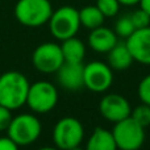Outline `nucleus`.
Wrapping results in <instances>:
<instances>
[{
    "instance_id": "nucleus-1",
    "label": "nucleus",
    "mask_w": 150,
    "mask_h": 150,
    "mask_svg": "<svg viewBox=\"0 0 150 150\" xmlns=\"http://www.w3.org/2000/svg\"><path fill=\"white\" fill-rule=\"evenodd\" d=\"M28 79L18 71H8L0 76V105L13 111L26 104L29 91Z\"/></svg>"
},
{
    "instance_id": "nucleus-2",
    "label": "nucleus",
    "mask_w": 150,
    "mask_h": 150,
    "mask_svg": "<svg viewBox=\"0 0 150 150\" xmlns=\"http://www.w3.org/2000/svg\"><path fill=\"white\" fill-rule=\"evenodd\" d=\"M53 8L49 0H18L15 5V17L20 24L38 28L49 21Z\"/></svg>"
},
{
    "instance_id": "nucleus-3",
    "label": "nucleus",
    "mask_w": 150,
    "mask_h": 150,
    "mask_svg": "<svg viewBox=\"0 0 150 150\" xmlns=\"http://www.w3.org/2000/svg\"><path fill=\"white\" fill-rule=\"evenodd\" d=\"M47 24L53 37L59 41H65L70 37L76 36L79 30V11L71 5L59 7L57 11H53Z\"/></svg>"
},
{
    "instance_id": "nucleus-4",
    "label": "nucleus",
    "mask_w": 150,
    "mask_h": 150,
    "mask_svg": "<svg viewBox=\"0 0 150 150\" xmlns=\"http://www.w3.org/2000/svg\"><path fill=\"white\" fill-rule=\"evenodd\" d=\"M41 122L34 115L21 113L12 117L9 127L7 129L8 137L18 146H28L36 142L41 134Z\"/></svg>"
},
{
    "instance_id": "nucleus-5",
    "label": "nucleus",
    "mask_w": 150,
    "mask_h": 150,
    "mask_svg": "<svg viewBox=\"0 0 150 150\" xmlns=\"http://www.w3.org/2000/svg\"><path fill=\"white\" fill-rule=\"evenodd\" d=\"M111 132L119 150H138L145 142V128L130 116L115 122Z\"/></svg>"
},
{
    "instance_id": "nucleus-6",
    "label": "nucleus",
    "mask_w": 150,
    "mask_h": 150,
    "mask_svg": "<svg viewBox=\"0 0 150 150\" xmlns=\"http://www.w3.org/2000/svg\"><path fill=\"white\" fill-rule=\"evenodd\" d=\"M84 128L75 117H63L58 120L53 129V141L59 150H70L82 144Z\"/></svg>"
},
{
    "instance_id": "nucleus-7",
    "label": "nucleus",
    "mask_w": 150,
    "mask_h": 150,
    "mask_svg": "<svg viewBox=\"0 0 150 150\" xmlns=\"http://www.w3.org/2000/svg\"><path fill=\"white\" fill-rule=\"evenodd\" d=\"M58 103V91L55 86L46 80L30 84L26 96V104L36 113H47Z\"/></svg>"
},
{
    "instance_id": "nucleus-8",
    "label": "nucleus",
    "mask_w": 150,
    "mask_h": 150,
    "mask_svg": "<svg viewBox=\"0 0 150 150\" xmlns=\"http://www.w3.org/2000/svg\"><path fill=\"white\" fill-rule=\"evenodd\" d=\"M32 62L36 70L42 74L57 73L65 62L61 45L55 42H45L38 45L33 52Z\"/></svg>"
},
{
    "instance_id": "nucleus-9",
    "label": "nucleus",
    "mask_w": 150,
    "mask_h": 150,
    "mask_svg": "<svg viewBox=\"0 0 150 150\" xmlns=\"http://www.w3.org/2000/svg\"><path fill=\"white\" fill-rule=\"evenodd\" d=\"M83 82L92 92H105L113 83V70L108 63L93 61L83 69Z\"/></svg>"
},
{
    "instance_id": "nucleus-10",
    "label": "nucleus",
    "mask_w": 150,
    "mask_h": 150,
    "mask_svg": "<svg viewBox=\"0 0 150 150\" xmlns=\"http://www.w3.org/2000/svg\"><path fill=\"white\" fill-rule=\"evenodd\" d=\"M101 116L111 122H117L130 116V104L124 96L119 93H107L99 103Z\"/></svg>"
},
{
    "instance_id": "nucleus-11",
    "label": "nucleus",
    "mask_w": 150,
    "mask_h": 150,
    "mask_svg": "<svg viewBox=\"0 0 150 150\" xmlns=\"http://www.w3.org/2000/svg\"><path fill=\"white\" fill-rule=\"evenodd\" d=\"M133 61L150 66V26L136 29L125 41Z\"/></svg>"
},
{
    "instance_id": "nucleus-12",
    "label": "nucleus",
    "mask_w": 150,
    "mask_h": 150,
    "mask_svg": "<svg viewBox=\"0 0 150 150\" xmlns=\"http://www.w3.org/2000/svg\"><path fill=\"white\" fill-rule=\"evenodd\" d=\"M83 69L84 65L74 62H63V65L57 71L58 82L65 90L76 91L84 86L83 82Z\"/></svg>"
},
{
    "instance_id": "nucleus-13",
    "label": "nucleus",
    "mask_w": 150,
    "mask_h": 150,
    "mask_svg": "<svg viewBox=\"0 0 150 150\" xmlns=\"http://www.w3.org/2000/svg\"><path fill=\"white\" fill-rule=\"evenodd\" d=\"M117 34L115 30L107 28V26H98L92 29L88 36V45L96 53L105 54L108 53L115 45L117 44Z\"/></svg>"
},
{
    "instance_id": "nucleus-14",
    "label": "nucleus",
    "mask_w": 150,
    "mask_h": 150,
    "mask_svg": "<svg viewBox=\"0 0 150 150\" xmlns=\"http://www.w3.org/2000/svg\"><path fill=\"white\" fill-rule=\"evenodd\" d=\"M107 54H108L109 67L116 71L127 70L134 62L132 55H130V52L128 50L127 45H125V42H117Z\"/></svg>"
},
{
    "instance_id": "nucleus-15",
    "label": "nucleus",
    "mask_w": 150,
    "mask_h": 150,
    "mask_svg": "<svg viewBox=\"0 0 150 150\" xmlns=\"http://www.w3.org/2000/svg\"><path fill=\"white\" fill-rule=\"evenodd\" d=\"M86 150H119L112 132L105 128H96L90 136Z\"/></svg>"
},
{
    "instance_id": "nucleus-16",
    "label": "nucleus",
    "mask_w": 150,
    "mask_h": 150,
    "mask_svg": "<svg viewBox=\"0 0 150 150\" xmlns=\"http://www.w3.org/2000/svg\"><path fill=\"white\" fill-rule=\"evenodd\" d=\"M62 54L65 58V62H74L80 63L86 55V46L79 38L76 37H70V38L62 41L61 45Z\"/></svg>"
},
{
    "instance_id": "nucleus-17",
    "label": "nucleus",
    "mask_w": 150,
    "mask_h": 150,
    "mask_svg": "<svg viewBox=\"0 0 150 150\" xmlns=\"http://www.w3.org/2000/svg\"><path fill=\"white\" fill-rule=\"evenodd\" d=\"M104 18L105 17L96 5H86L79 11L80 26H84L86 29H90V30L103 25Z\"/></svg>"
},
{
    "instance_id": "nucleus-18",
    "label": "nucleus",
    "mask_w": 150,
    "mask_h": 150,
    "mask_svg": "<svg viewBox=\"0 0 150 150\" xmlns=\"http://www.w3.org/2000/svg\"><path fill=\"white\" fill-rule=\"evenodd\" d=\"M136 30L134 25H133L132 20H130V16H122L115 24V33L117 34V37H122V38H128L133 32Z\"/></svg>"
},
{
    "instance_id": "nucleus-19",
    "label": "nucleus",
    "mask_w": 150,
    "mask_h": 150,
    "mask_svg": "<svg viewBox=\"0 0 150 150\" xmlns=\"http://www.w3.org/2000/svg\"><path fill=\"white\" fill-rule=\"evenodd\" d=\"M130 117L134 120L136 122L141 125V127L146 128L150 125V105L148 104H140L134 109L130 112Z\"/></svg>"
},
{
    "instance_id": "nucleus-20",
    "label": "nucleus",
    "mask_w": 150,
    "mask_h": 150,
    "mask_svg": "<svg viewBox=\"0 0 150 150\" xmlns=\"http://www.w3.org/2000/svg\"><path fill=\"white\" fill-rule=\"evenodd\" d=\"M119 0H96V7L100 9L104 17H115L120 11Z\"/></svg>"
},
{
    "instance_id": "nucleus-21",
    "label": "nucleus",
    "mask_w": 150,
    "mask_h": 150,
    "mask_svg": "<svg viewBox=\"0 0 150 150\" xmlns=\"http://www.w3.org/2000/svg\"><path fill=\"white\" fill-rule=\"evenodd\" d=\"M129 16H130V20H132V23H133V25H134L136 29L150 26V15L148 12H145L142 8L134 11V12Z\"/></svg>"
},
{
    "instance_id": "nucleus-22",
    "label": "nucleus",
    "mask_w": 150,
    "mask_h": 150,
    "mask_svg": "<svg viewBox=\"0 0 150 150\" xmlns=\"http://www.w3.org/2000/svg\"><path fill=\"white\" fill-rule=\"evenodd\" d=\"M137 92H138V98H140L141 103L150 105V74L141 79Z\"/></svg>"
},
{
    "instance_id": "nucleus-23",
    "label": "nucleus",
    "mask_w": 150,
    "mask_h": 150,
    "mask_svg": "<svg viewBox=\"0 0 150 150\" xmlns=\"http://www.w3.org/2000/svg\"><path fill=\"white\" fill-rule=\"evenodd\" d=\"M11 121H12L11 109H8L7 107L0 105V132H1V130H7Z\"/></svg>"
},
{
    "instance_id": "nucleus-24",
    "label": "nucleus",
    "mask_w": 150,
    "mask_h": 150,
    "mask_svg": "<svg viewBox=\"0 0 150 150\" xmlns=\"http://www.w3.org/2000/svg\"><path fill=\"white\" fill-rule=\"evenodd\" d=\"M0 150H18V145H16L9 137H0Z\"/></svg>"
},
{
    "instance_id": "nucleus-25",
    "label": "nucleus",
    "mask_w": 150,
    "mask_h": 150,
    "mask_svg": "<svg viewBox=\"0 0 150 150\" xmlns=\"http://www.w3.org/2000/svg\"><path fill=\"white\" fill-rule=\"evenodd\" d=\"M119 3L125 7H132V5L140 4V0H119Z\"/></svg>"
},
{
    "instance_id": "nucleus-26",
    "label": "nucleus",
    "mask_w": 150,
    "mask_h": 150,
    "mask_svg": "<svg viewBox=\"0 0 150 150\" xmlns=\"http://www.w3.org/2000/svg\"><path fill=\"white\" fill-rule=\"evenodd\" d=\"M140 5L145 12H148L150 15V0H140Z\"/></svg>"
},
{
    "instance_id": "nucleus-27",
    "label": "nucleus",
    "mask_w": 150,
    "mask_h": 150,
    "mask_svg": "<svg viewBox=\"0 0 150 150\" xmlns=\"http://www.w3.org/2000/svg\"><path fill=\"white\" fill-rule=\"evenodd\" d=\"M38 150H59L58 148H52V146H45V148H41Z\"/></svg>"
},
{
    "instance_id": "nucleus-28",
    "label": "nucleus",
    "mask_w": 150,
    "mask_h": 150,
    "mask_svg": "<svg viewBox=\"0 0 150 150\" xmlns=\"http://www.w3.org/2000/svg\"><path fill=\"white\" fill-rule=\"evenodd\" d=\"M70 150H86V149H82L80 146H76V148H73V149H70Z\"/></svg>"
}]
</instances>
